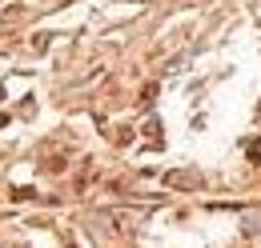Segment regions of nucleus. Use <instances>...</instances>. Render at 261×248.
I'll return each mask as SVG.
<instances>
[{"instance_id":"obj_1","label":"nucleus","mask_w":261,"mask_h":248,"mask_svg":"<svg viewBox=\"0 0 261 248\" xmlns=\"http://www.w3.org/2000/svg\"><path fill=\"white\" fill-rule=\"evenodd\" d=\"M169 184H177V188H201V172H169Z\"/></svg>"},{"instance_id":"obj_2","label":"nucleus","mask_w":261,"mask_h":248,"mask_svg":"<svg viewBox=\"0 0 261 248\" xmlns=\"http://www.w3.org/2000/svg\"><path fill=\"white\" fill-rule=\"evenodd\" d=\"M0 96H4V84H0Z\"/></svg>"}]
</instances>
